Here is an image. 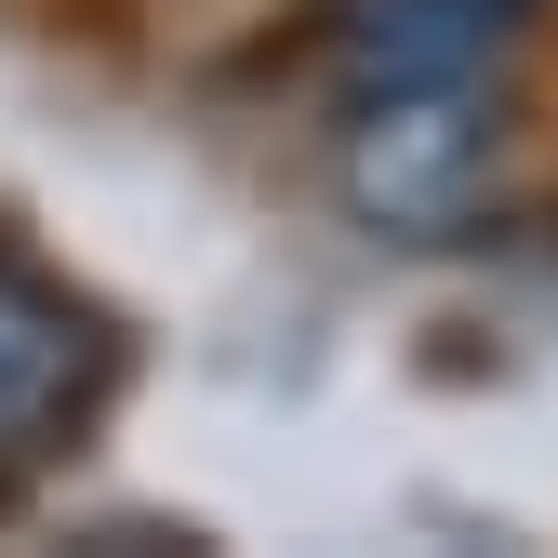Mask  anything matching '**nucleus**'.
I'll return each mask as SVG.
<instances>
[{
    "label": "nucleus",
    "instance_id": "1",
    "mask_svg": "<svg viewBox=\"0 0 558 558\" xmlns=\"http://www.w3.org/2000/svg\"><path fill=\"white\" fill-rule=\"evenodd\" d=\"M493 147H506V120L478 107V81L360 94L345 107V199H360L373 240H452L493 199Z\"/></svg>",
    "mask_w": 558,
    "mask_h": 558
},
{
    "label": "nucleus",
    "instance_id": "2",
    "mask_svg": "<svg viewBox=\"0 0 558 558\" xmlns=\"http://www.w3.org/2000/svg\"><path fill=\"white\" fill-rule=\"evenodd\" d=\"M532 27V0H345L332 14V94H426V81H493V53Z\"/></svg>",
    "mask_w": 558,
    "mask_h": 558
},
{
    "label": "nucleus",
    "instance_id": "3",
    "mask_svg": "<svg viewBox=\"0 0 558 558\" xmlns=\"http://www.w3.org/2000/svg\"><path fill=\"white\" fill-rule=\"evenodd\" d=\"M94 386H107V332L66 306L40 266H0V465L53 452L94 412Z\"/></svg>",
    "mask_w": 558,
    "mask_h": 558
}]
</instances>
